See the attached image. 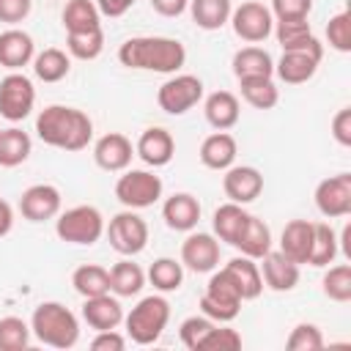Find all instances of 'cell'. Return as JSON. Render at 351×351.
Listing matches in <instances>:
<instances>
[{"label":"cell","mask_w":351,"mask_h":351,"mask_svg":"<svg viewBox=\"0 0 351 351\" xmlns=\"http://www.w3.org/2000/svg\"><path fill=\"white\" fill-rule=\"evenodd\" d=\"M118 60L134 71L176 74L186 63V47L170 36H134L121 44Z\"/></svg>","instance_id":"1"},{"label":"cell","mask_w":351,"mask_h":351,"mask_svg":"<svg viewBox=\"0 0 351 351\" xmlns=\"http://www.w3.org/2000/svg\"><path fill=\"white\" fill-rule=\"evenodd\" d=\"M36 134L52 148L82 151L93 137V121L77 107L49 104L36 115Z\"/></svg>","instance_id":"2"},{"label":"cell","mask_w":351,"mask_h":351,"mask_svg":"<svg viewBox=\"0 0 351 351\" xmlns=\"http://www.w3.org/2000/svg\"><path fill=\"white\" fill-rule=\"evenodd\" d=\"M30 332L49 348H71L80 340V321L66 304L41 302L30 315Z\"/></svg>","instance_id":"3"},{"label":"cell","mask_w":351,"mask_h":351,"mask_svg":"<svg viewBox=\"0 0 351 351\" xmlns=\"http://www.w3.org/2000/svg\"><path fill=\"white\" fill-rule=\"evenodd\" d=\"M170 321V302L159 293H151V296H143L132 310L129 315H123V324H126V337L137 346H151L162 337L165 326Z\"/></svg>","instance_id":"4"},{"label":"cell","mask_w":351,"mask_h":351,"mask_svg":"<svg viewBox=\"0 0 351 351\" xmlns=\"http://www.w3.org/2000/svg\"><path fill=\"white\" fill-rule=\"evenodd\" d=\"M55 233L66 244L90 247L104 236V217L96 206H74V208H66L63 214H58Z\"/></svg>","instance_id":"5"},{"label":"cell","mask_w":351,"mask_h":351,"mask_svg":"<svg viewBox=\"0 0 351 351\" xmlns=\"http://www.w3.org/2000/svg\"><path fill=\"white\" fill-rule=\"evenodd\" d=\"M200 313L208 315L217 324H228L241 313V293L225 274V269H214L208 277V285L200 296Z\"/></svg>","instance_id":"6"},{"label":"cell","mask_w":351,"mask_h":351,"mask_svg":"<svg viewBox=\"0 0 351 351\" xmlns=\"http://www.w3.org/2000/svg\"><path fill=\"white\" fill-rule=\"evenodd\" d=\"M104 233L110 239V247L123 258L140 255L148 244V222L134 208L115 214L110 219V225H104Z\"/></svg>","instance_id":"7"},{"label":"cell","mask_w":351,"mask_h":351,"mask_svg":"<svg viewBox=\"0 0 351 351\" xmlns=\"http://www.w3.org/2000/svg\"><path fill=\"white\" fill-rule=\"evenodd\" d=\"M162 178L151 170H123V176L115 181V197L126 208H148L162 197Z\"/></svg>","instance_id":"8"},{"label":"cell","mask_w":351,"mask_h":351,"mask_svg":"<svg viewBox=\"0 0 351 351\" xmlns=\"http://www.w3.org/2000/svg\"><path fill=\"white\" fill-rule=\"evenodd\" d=\"M203 99V80L195 74H173L156 90V104L167 115H184Z\"/></svg>","instance_id":"9"},{"label":"cell","mask_w":351,"mask_h":351,"mask_svg":"<svg viewBox=\"0 0 351 351\" xmlns=\"http://www.w3.org/2000/svg\"><path fill=\"white\" fill-rule=\"evenodd\" d=\"M33 104H36V88L30 77H25L22 71H8L0 80V118L11 123L25 121L33 112Z\"/></svg>","instance_id":"10"},{"label":"cell","mask_w":351,"mask_h":351,"mask_svg":"<svg viewBox=\"0 0 351 351\" xmlns=\"http://www.w3.org/2000/svg\"><path fill=\"white\" fill-rule=\"evenodd\" d=\"M230 25H233V33L241 38V41H247V44H261V41H266L269 36H271V30H274V16H271V11L263 5V3H258V0H244L241 5H236L233 11H230V19H228Z\"/></svg>","instance_id":"11"},{"label":"cell","mask_w":351,"mask_h":351,"mask_svg":"<svg viewBox=\"0 0 351 351\" xmlns=\"http://www.w3.org/2000/svg\"><path fill=\"white\" fill-rule=\"evenodd\" d=\"M181 266L195 274H208L219 266V239L214 233L189 230L181 244Z\"/></svg>","instance_id":"12"},{"label":"cell","mask_w":351,"mask_h":351,"mask_svg":"<svg viewBox=\"0 0 351 351\" xmlns=\"http://www.w3.org/2000/svg\"><path fill=\"white\" fill-rule=\"evenodd\" d=\"M315 208L326 219H340L351 214V173H337L315 186Z\"/></svg>","instance_id":"13"},{"label":"cell","mask_w":351,"mask_h":351,"mask_svg":"<svg viewBox=\"0 0 351 351\" xmlns=\"http://www.w3.org/2000/svg\"><path fill=\"white\" fill-rule=\"evenodd\" d=\"M222 173H225L222 176V189H225V197L230 203L247 206V203L258 200V195L263 192V176L252 165H230Z\"/></svg>","instance_id":"14"},{"label":"cell","mask_w":351,"mask_h":351,"mask_svg":"<svg viewBox=\"0 0 351 351\" xmlns=\"http://www.w3.org/2000/svg\"><path fill=\"white\" fill-rule=\"evenodd\" d=\"M19 211L27 222H47L60 214V189L55 184H33L19 197Z\"/></svg>","instance_id":"15"},{"label":"cell","mask_w":351,"mask_h":351,"mask_svg":"<svg viewBox=\"0 0 351 351\" xmlns=\"http://www.w3.org/2000/svg\"><path fill=\"white\" fill-rule=\"evenodd\" d=\"M134 145L121 132H107L93 143V162L107 173H123L132 165Z\"/></svg>","instance_id":"16"},{"label":"cell","mask_w":351,"mask_h":351,"mask_svg":"<svg viewBox=\"0 0 351 351\" xmlns=\"http://www.w3.org/2000/svg\"><path fill=\"white\" fill-rule=\"evenodd\" d=\"M271 33L277 36L282 49H296V52H310L315 58H324V44L313 36V27L307 19H277Z\"/></svg>","instance_id":"17"},{"label":"cell","mask_w":351,"mask_h":351,"mask_svg":"<svg viewBox=\"0 0 351 351\" xmlns=\"http://www.w3.org/2000/svg\"><path fill=\"white\" fill-rule=\"evenodd\" d=\"M134 154L148 165V167H165L170 165L173 154H176V140L167 129L162 126H148L134 145Z\"/></svg>","instance_id":"18"},{"label":"cell","mask_w":351,"mask_h":351,"mask_svg":"<svg viewBox=\"0 0 351 351\" xmlns=\"http://www.w3.org/2000/svg\"><path fill=\"white\" fill-rule=\"evenodd\" d=\"M200 200L189 192H176L165 200L162 206V219L170 230H178V233H189L197 228L200 222Z\"/></svg>","instance_id":"19"},{"label":"cell","mask_w":351,"mask_h":351,"mask_svg":"<svg viewBox=\"0 0 351 351\" xmlns=\"http://www.w3.org/2000/svg\"><path fill=\"white\" fill-rule=\"evenodd\" d=\"M261 277L266 282V288L277 291V293H285V291H293L296 282H299V263L288 261L280 250H269L263 258H261Z\"/></svg>","instance_id":"20"},{"label":"cell","mask_w":351,"mask_h":351,"mask_svg":"<svg viewBox=\"0 0 351 351\" xmlns=\"http://www.w3.org/2000/svg\"><path fill=\"white\" fill-rule=\"evenodd\" d=\"M36 58V44L33 36L19 30V27H8L0 33V66L8 71H19L22 66L33 63Z\"/></svg>","instance_id":"21"},{"label":"cell","mask_w":351,"mask_h":351,"mask_svg":"<svg viewBox=\"0 0 351 351\" xmlns=\"http://www.w3.org/2000/svg\"><path fill=\"white\" fill-rule=\"evenodd\" d=\"M313 233H315V222L310 219H291L282 233H280V252L293 261V263H307L310 261V250H313Z\"/></svg>","instance_id":"22"},{"label":"cell","mask_w":351,"mask_h":351,"mask_svg":"<svg viewBox=\"0 0 351 351\" xmlns=\"http://www.w3.org/2000/svg\"><path fill=\"white\" fill-rule=\"evenodd\" d=\"M82 321L96 329V332H104V329H118L123 324V307L118 302L115 293H101V296H90L85 299L82 304Z\"/></svg>","instance_id":"23"},{"label":"cell","mask_w":351,"mask_h":351,"mask_svg":"<svg viewBox=\"0 0 351 351\" xmlns=\"http://www.w3.org/2000/svg\"><path fill=\"white\" fill-rule=\"evenodd\" d=\"M203 115H206V121L217 132H228V129H233L239 123L241 104H239L236 93H230V90H214L203 101Z\"/></svg>","instance_id":"24"},{"label":"cell","mask_w":351,"mask_h":351,"mask_svg":"<svg viewBox=\"0 0 351 351\" xmlns=\"http://www.w3.org/2000/svg\"><path fill=\"white\" fill-rule=\"evenodd\" d=\"M321 58L310 55V52H296V49H282V58L274 63V74L285 82V85H302L307 80L315 77Z\"/></svg>","instance_id":"25"},{"label":"cell","mask_w":351,"mask_h":351,"mask_svg":"<svg viewBox=\"0 0 351 351\" xmlns=\"http://www.w3.org/2000/svg\"><path fill=\"white\" fill-rule=\"evenodd\" d=\"M225 274L230 277V282L236 285V291L241 293V302H250V299H258L261 291H263V277H261V269L252 258L247 255H239L233 261H228L225 266Z\"/></svg>","instance_id":"26"},{"label":"cell","mask_w":351,"mask_h":351,"mask_svg":"<svg viewBox=\"0 0 351 351\" xmlns=\"http://www.w3.org/2000/svg\"><path fill=\"white\" fill-rule=\"evenodd\" d=\"M233 77L236 80H250V77H274V58L263 49V47H241L233 52L230 60Z\"/></svg>","instance_id":"27"},{"label":"cell","mask_w":351,"mask_h":351,"mask_svg":"<svg viewBox=\"0 0 351 351\" xmlns=\"http://www.w3.org/2000/svg\"><path fill=\"white\" fill-rule=\"evenodd\" d=\"M236 154H239L236 137L228 134V132H214L200 143L197 156L208 170H228L236 162Z\"/></svg>","instance_id":"28"},{"label":"cell","mask_w":351,"mask_h":351,"mask_svg":"<svg viewBox=\"0 0 351 351\" xmlns=\"http://www.w3.org/2000/svg\"><path fill=\"white\" fill-rule=\"evenodd\" d=\"M241 255H247V258H252V261H261L269 250H271V228L263 222V219H258L255 214H250L247 217V225H244V230L239 233V239H236V244H233Z\"/></svg>","instance_id":"29"},{"label":"cell","mask_w":351,"mask_h":351,"mask_svg":"<svg viewBox=\"0 0 351 351\" xmlns=\"http://www.w3.org/2000/svg\"><path fill=\"white\" fill-rule=\"evenodd\" d=\"M247 217H250V211H244V206H239V203H222L217 211H214V219H211V225H214V236L219 239V241H225V244H236V239H239V233L244 230V225H247Z\"/></svg>","instance_id":"30"},{"label":"cell","mask_w":351,"mask_h":351,"mask_svg":"<svg viewBox=\"0 0 351 351\" xmlns=\"http://www.w3.org/2000/svg\"><path fill=\"white\" fill-rule=\"evenodd\" d=\"M145 285V271L132 263L129 258L118 261L112 269H110V293H115L118 299H129V296H137Z\"/></svg>","instance_id":"31"},{"label":"cell","mask_w":351,"mask_h":351,"mask_svg":"<svg viewBox=\"0 0 351 351\" xmlns=\"http://www.w3.org/2000/svg\"><path fill=\"white\" fill-rule=\"evenodd\" d=\"M233 11V0H189V14L192 22L200 30H219L228 25Z\"/></svg>","instance_id":"32"},{"label":"cell","mask_w":351,"mask_h":351,"mask_svg":"<svg viewBox=\"0 0 351 351\" xmlns=\"http://www.w3.org/2000/svg\"><path fill=\"white\" fill-rule=\"evenodd\" d=\"M71 285H74V291H77L82 299L110 293V269H104V266H99V263H82V266L74 269Z\"/></svg>","instance_id":"33"},{"label":"cell","mask_w":351,"mask_h":351,"mask_svg":"<svg viewBox=\"0 0 351 351\" xmlns=\"http://www.w3.org/2000/svg\"><path fill=\"white\" fill-rule=\"evenodd\" d=\"M71 71V55H66L58 47H47L44 52H36L33 58V74L41 82H60Z\"/></svg>","instance_id":"34"},{"label":"cell","mask_w":351,"mask_h":351,"mask_svg":"<svg viewBox=\"0 0 351 351\" xmlns=\"http://www.w3.org/2000/svg\"><path fill=\"white\" fill-rule=\"evenodd\" d=\"M60 19H63L66 33H82V30L101 27V14L93 0H69L63 5Z\"/></svg>","instance_id":"35"},{"label":"cell","mask_w":351,"mask_h":351,"mask_svg":"<svg viewBox=\"0 0 351 351\" xmlns=\"http://www.w3.org/2000/svg\"><path fill=\"white\" fill-rule=\"evenodd\" d=\"M33 151V143H30V134L16 129V126H8L0 132V167H16L22 162H27Z\"/></svg>","instance_id":"36"},{"label":"cell","mask_w":351,"mask_h":351,"mask_svg":"<svg viewBox=\"0 0 351 351\" xmlns=\"http://www.w3.org/2000/svg\"><path fill=\"white\" fill-rule=\"evenodd\" d=\"M241 99L255 110H271L280 101V88L274 85V77H250L239 80Z\"/></svg>","instance_id":"37"},{"label":"cell","mask_w":351,"mask_h":351,"mask_svg":"<svg viewBox=\"0 0 351 351\" xmlns=\"http://www.w3.org/2000/svg\"><path fill=\"white\" fill-rule=\"evenodd\" d=\"M340 252V241H337V233L329 222H315V233H313V250H310V266L315 269H324L329 263H335Z\"/></svg>","instance_id":"38"},{"label":"cell","mask_w":351,"mask_h":351,"mask_svg":"<svg viewBox=\"0 0 351 351\" xmlns=\"http://www.w3.org/2000/svg\"><path fill=\"white\" fill-rule=\"evenodd\" d=\"M145 280L159 291V293H170L178 291L184 282V266L176 258H156L145 274Z\"/></svg>","instance_id":"39"},{"label":"cell","mask_w":351,"mask_h":351,"mask_svg":"<svg viewBox=\"0 0 351 351\" xmlns=\"http://www.w3.org/2000/svg\"><path fill=\"white\" fill-rule=\"evenodd\" d=\"M66 49L77 60H96L104 49V30H82V33H66Z\"/></svg>","instance_id":"40"},{"label":"cell","mask_w":351,"mask_h":351,"mask_svg":"<svg viewBox=\"0 0 351 351\" xmlns=\"http://www.w3.org/2000/svg\"><path fill=\"white\" fill-rule=\"evenodd\" d=\"M324 296H329L332 302H351V263H335V266H324Z\"/></svg>","instance_id":"41"},{"label":"cell","mask_w":351,"mask_h":351,"mask_svg":"<svg viewBox=\"0 0 351 351\" xmlns=\"http://www.w3.org/2000/svg\"><path fill=\"white\" fill-rule=\"evenodd\" d=\"M30 324L19 315L0 318V351H25L30 346Z\"/></svg>","instance_id":"42"},{"label":"cell","mask_w":351,"mask_h":351,"mask_svg":"<svg viewBox=\"0 0 351 351\" xmlns=\"http://www.w3.org/2000/svg\"><path fill=\"white\" fill-rule=\"evenodd\" d=\"M285 348L288 351H318V348H324V335L315 324L302 321L291 329V335L285 340Z\"/></svg>","instance_id":"43"},{"label":"cell","mask_w":351,"mask_h":351,"mask_svg":"<svg viewBox=\"0 0 351 351\" xmlns=\"http://www.w3.org/2000/svg\"><path fill=\"white\" fill-rule=\"evenodd\" d=\"M214 324H217V321H211L208 315H189V318L181 321L178 337H181V343H184L189 351H200V343H203V337L208 335V329H211Z\"/></svg>","instance_id":"44"},{"label":"cell","mask_w":351,"mask_h":351,"mask_svg":"<svg viewBox=\"0 0 351 351\" xmlns=\"http://www.w3.org/2000/svg\"><path fill=\"white\" fill-rule=\"evenodd\" d=\"M326 41L337 52H351V14L340 11L326 22Z\"/></svg>","instance_id":"45"},{"label":"cell","mask_w":351,"mask_h":351,"mask_svg":"<svg viewBox=\"0 0 351 351\" xmlns=\"http://www.w3.org/2000/svg\"><path fill=\"white\" fill-rule=\"evenodd\" d=\"M200 348H219V351H236V348H241V335H239L236 329H230V326H219V324H214V326L208 329V335L203 337Z\"/></svg>","instance_id":"46"},{"label":"cell","mask_w":351,"mask_h":351,"mask_svg":"<svg viewBox=\"0 0 351 351\" xmlns=\"http://www.w3.org/2000/svg\"><path fill=\"white\" fill-rule=\"evenodd\" d=\"M274 19H307L313 11V0H271Z\"/></svg>","instance_id":"47"},{"label":"cell","mask_w":351,"mask_h":351,"mask_svg":"<svg viewBox=\"0 0 351 351\" xmlns=\"http://www.w3.org/2000/svg\"><path fill=\"white\" fill-rule=\"evenodd\" d=\"M33 0H0V22L5 25H19L30 16Z\"/></svg>","instance_id":"48"},{"label":"cell","mask_w":351,"mask_h":351,"mask_svg":"<svg viewBox=\"0 0 351 351\" xmlns=\"http://www.w3.org/2000/svg\"><path fill=\"white\" fill-rule=\"evenodd\" d=\"M332 137L343 148H351V107H343V110L335 112V118H332Z\"/></svg>","instance_id":"49"},{"label":"cell","mask_w":351,"mask_h":351,"mask_svg":"<svg viewBox=\"0 0 351 351\" xmlns=\"http://www.w3.org/2000/svg\"><path fill=\"white\" fill-rule=\"evenodd\" d=\"M90 348L93 351H123L126 337L118 329H104V332H96V337L90 340Z\"/></svg>","instance_id":"50"},{"label":"cell","mask_w":351,"mask_h":351,"mask_svg":"<svg viewBox=\"0 0 351 351\" xmlns=\"http://www.w3.org/2000/svg\"><path fill=\"white\" fill-rule=\"evenodd\" d=\"M96 3V8H99V14L101 16H110V19H118V16H123L137 0H93Z\"/></svg>","instance_id":"51"},{"label":"cell","mask_w":351,"mask_h":351,"mask_svg":"<svg viewBox=\"0 0 351 351\" xmlns=\"http://www.w3.org/2000/svg\"><path fill=\"white\" fill-rule=\"evenodd\" d=\"M151 8L159 14V16H181L186 8H189V0H151Z\"/></svg>","instance_id":"52"},{"label":"cell","mask_w":351,"mask_h":351,"mask_svg":"<svg viewBox=\"0 0 351 351\" xmlns=\"http://www.w3.org/2000/svg\"><path fill=\"white\" fill-rule=\"evenodd\" d=\"M14 228V208L8 200H0V239L8 236Z\"/></svg>","instance_id":"53"},{"label":"cell","mask_w":351,"mask_h":351,"mask_svg":"<svg viewBox=\"0 0 351 351\" xmlns=\"http://www.w3.org/2000/svg\"><path fill=\"white\" fill-rule=\"evenodd\" d=\"M0 132H3V129H0Z\"/></svg>","instance_id":"54"}]
</instances>
